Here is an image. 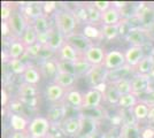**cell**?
Wrapping results in <instances>:
<instances>
[{"label":"cell","mask_w":154,"mask_h":138,"mask_svg":"<svg viewBox=\"0 0 154 138\" xmlns=\"http://www.w3.org/2000/svg\"><path fill=\"white\" fill-rule=\"evenodd\" d=\"M125 65H127V61H125L124 52H121L119 50H112V51L106 53L105 61H103V67L108 72L120 69Z\"/></svg>","instance_id":"cell-7"},{"label":"cell","mask_w":154,"mask_h":138,"mask_svg":"<svg viewBox=\"0 0 154 138\" xmlns=\"http://www.w3.org/2000/svg\"><path fill=\"white\" fill-rule=\"evenodd\" d=\"M30 121L22 114H9V127L13 131H28Z\"/></svg>","instance_id":"cell-22"},{"label":"cell","mask_w":154,"mask_h":138,"mask_svg":"<svg viewBox=\"0 0 154 138\" xmlns=\"http://www.w3.org/2000/svg\"><path fill=\"white\" fill-rule=\"evenodd\" d=\"M39 70L42 74V77L44 78H50L53 79L55 78V76L58 75L59 69H58V60L57 58H53L50 60H45V61H42L39 63Z\"/></svg>","instance_id":"cell-19"},{"label":"cell","mask_w":154,"mask_h":138,"mask_svg":"<svg viewBox=\"0 0 154 138\" xmlns=\"http://www.w3.org/2000/svg\"><path fill=\"white\" fill-rule=\"evenodd\" d=\"M1 30H2V37L4 38H9L12 35V30H11V26L8 24V22H2V26H1Z\"/></svg>","instance_id":"cell-48"},{"label":"cell","mask_w":154,"mask_h":138,"mask_svg":"<svg viewBox=\"0 0 154 138\" xmlns=\"http://www.w3.org/2000/svg\"><path fill=\"white\" fill-rule=\"evenodd\" d=\"M43 47L44 46L42 45V44H35V45L32 46H29V47H26V55L28 57H30L32 59H38L39 55H40V52H42V50H43Z\"/></svg>","instance_id":"cell-43"},{"label":"cell","mask_w":154,"mask_h":138,"mask_svg":"<svg viewBox=\"0 0 154 138\" xmlns=\"http://www.w3.org/2000/svg\"><path fill=\"white\" fill-rule=\"evenodd\" d=\"M46 138H52V137H51V136H48V137H46Z\"/></svg>","instance_id":"cell-56"},{"label":"cell","mask_w":154,"mask_h":138,"mask_svg":"<svg viewBox=\"0 0 154 138\" xmlns=\"http://www.w3.org/2000/svg\"><path fill=\"white\" fill-rule=\"evenodd\" d=\"M74 15L76 16L78 23H84L85 26L89 24V16H88V9L85 5H76L74 9H71Z\"/></svg>","instance_id":"cell-39"},{"label":"cell","mask_w":154,"mask_h":138,"mask_svg":"<svg viewBox=\"0 0 154 138\" xmlns=\"http://www.w3.org/2000/svg\"><path fill=\"white\" fill-rule=\"evenodd\" d=\"M6 51L8 53L9 59H21L23 55H26V47L20 39L13 38L9 41Z\"/></svg>","instance_id":"cell-21"},{"label":"cell","mask_w":154,"mask_h":138,"mask_svg":"<svg viewBox=\"0 0 154 138\" xmlns=\"http://www.w3.org/2000/svg\"><path fill=\"white\" fill-rule=\"evenodd\" d=\"M1 96H2V99H1V103H2V106L4 107H7V103H8V93H7L6 89L2 87L1 90Z\"/></svg>","instance_id":"cell-51"},{"label":"cell","mask_w":154,"mask_h":138,"mask_svg":"<svg viewBox=\"0 0 154 138\" xmlns=\"http://www.w3.org/2000/svg\"><path fill=\"white\" fill-rule=\"evenodd\" d=\"M66 43V37L59 31L54 26L48 30V41H47V47L51 50L52 52L55 54L60 51V48L64 45Z\"/></svg>","instance_id":"cell-17"},{"label":"cell","mask_w":154,"mask_h":138,"mask_svg":"<svg viewBox=\"0 0 154 138\" xmlns=\"http://www.w3.org/2000/svg\"><path fill=\"white\" fill-rule=\"evenodd\" d=\"M124 39L128 41L130 46H140V47H146V46L152 43V40L148 36L147 30L143 26H134L127 37Z\"/></svg>","instance_id":"cell-5"},{"label":"cell","mask_w":154,"mask_h":138,"mask_svg":"<svg viewBox=\"0 0 154 138\" xmlns=\"http://www.w3.org/2000/svg\"><path fill=\"white\" fill-rule=\"evenodd\" d=\"M30 24H32V26L35 28V30L37 31L38 35L46 33L52 28V26L50 24V20H48L47 15H45V14L42 15V16H39L38 19H36Z\"/></svg>","instance_id":"cell-33"},{"label":"cell","mask_w":154,"mask_h":138,"mask_svg":"<svg viewBox=\"0 0 154 138\" xmlns=\"http://www.w3.org/2000/svg\"><path fill=\"white\" fill-rule=\"evenodd\" d=\"M8 70L14 75H23L26 70L28 65L22 59H11L6 63Z\"/></svg>","instance_id":"cell-32"},{"label":"cell","mask_w":154,"mask_h":138,"mask_svg":"<svg viewBox=\"0 0 154 138\" xmlns=\"http://www.w3.org/2000/svg\"><path fill=\"white\" fill-rule=\"evenodd\" d=\"M81 127H82V118H81L79 115L78 116H69V118H67L62 122V124L60 125L61 131H62L64 136L74 138H76L77 135L79 133Z\"/></svg>","instance_id":"cell-10"},{"label":"cell","mask_w":154,"mask_h":138,"mask_svg":"<svg viewBox=\"0 0 154 138\" xmlns=\"http://www.w3.org/2000/svg\"><path fill=\"white\" fill-rule=\"evenodd\" d=\"M58 60V59H57ZM75 62L70 61H64V60H58V69L61 72H67V74H72L76 75L75 72Z\"/></svg>","instance_id":"cell-41"},{"label":"cell","mask_w":154,"mask_h":138,"mask_svg":"<svg viewBox=\"0 0 154 138\" xmlns=\"http://www.w3.org/2000/svg\"><path fill=\"white\" fill-rule=\"evenodd\" d=\"M91 4L96 7L100 13H105L106 11H108L109 8L113 6V2L112 1H93Z\"/></svg>","instance_id":"cell-44"},{"label":"cell","mask_w":154,"mask_h":138,"mask_svg":"<svg viewBox=\"0 0 154 138\" xmlns=\"http://www.w3.org/2000/svg\"><path fill=\"white\" fill-rule=\"evenodd\" d=\"M106 53L101 46L93 45L83 54V59L90 62L92 66H103Z\"/></svg>","instance_id":"cell-14"},{"label":"cell","mask_w":154,"mask_h":138,"mask_svg":"<svg viewBox=\"0 0 154 138\" xmlns=\"http://www.w3.org/2000/svg\"><path fill=\"white\" fill-rule=\"evenodd\" d=\"M83 35L91 40L103 39V33H101V29H98V28H97L96 26H93V24H86V26H84Z\"/></svg>","instance_id":"cell-38"},{"label":"cell","mask_w":154,"mask_h":138,"mask_svg":"<svg viewBox=\"0 0 154 138\" xmlns=\"http://www.w3.org/2000/svg\"><path fill=\"white\" fill-rule=\"evenodd\" d=\"M54 22H55L54 26L66 38L76 32V26L78 22L71 9H68V8L57 9V12L54 13Z\"/></svg>","instance_id":"cell-1"},{"label":"cell","mask_w":154,"mask_h":138,"mask_svg":"<svg viewBox=\"0 0 154 138\" xmlns=\"http://www.w3.org/2000/svg\"><path fill=\"white\" fill-rule=\"evenodd\" d=\"M22 78H23L24 83L31 84V85H37L43 77H42V74H40V70H39L38 67L28 65L26 70L22 75Z\"/></svg>","instance_id":"cell-27"},{"label":"cell","mask_w":154,"mask_h":138,"mask_svg":"<svg viewBox=\"0 0 154 138\" xmlns=\"http://www.w3.org/2000/svg\"><path fill=\"white\" fill-rule=\"evenodd\" d=\"M17 93H19L20 100L22 103H24V101L31 100L33 98H37L38 90H37L36 85H31V84H28V83L23 82L22 84H20Z\"/></svg>","instance_id":"cell-26"},{"label":"cell","mask_w":154,"mask_h":138,"mask_svg":"<svg viewBox=\"0 0 154 138\" xmlns=\"http://www.w3.org/2000/svg\"><path fill=\"white\" fill-rule=\"evenodd\" d=\"M24 108V104L21 101V100H14L12 101V104L9 106V109H11V113L13 114H22V111Z\"/></svg>","instance_id":"cell-46"},{"label":"cell","mask_w":154,"mask_h":138,"mask_svg":"<svg viewBox=\"0 0 154 138\" xmlns=\"http://www.w3.org/2000/svg\"><path fill=\"white\" fill-rule=\"evenodd\" d=\"M99 138H120V129L119 128H112L108 131L103 132V135H100Z\"/></svg>","instance_id":"cell-47"},{"label":"cell","mask_w":154,"mask_h":138,"mask_svg":"<svg viewBox=\"0 0 154 138\" xmlns=\"http://www.w3.org/2000/svg\"><path fill=\"white\" fill-rule=\"evenodd\" d=\"M82 58V55L78 53L76 48L66 40L64 45L60 48V51L57 53V59L64 60V61H70V62H76Z\"/></svg>","instance_id":"cell-20"},{"label":"cell","mask_w":154,"mask_h":138,"mask_svg":"<svg viewBox=\"0 0 154 138\" xmlns=\"http://www.w3.org/2000/svg\"><path fill=\"white\" fill-rule=\"evenodd\" d=\"M120 97H121V94H120V92L117 91V89L114 85V83L108 82L107 90L103 93V101H106L110 106H117Z\"/></svg>","instance_id":"cell-30"},{"label":"cell","mask_w":154,"mask_h":138,"mask_svg":"<svg viewBox=\"0 0 154 138\" xmlns=\"http://www.w3.org/2000/svg\"><path fill=\"white\" fill-rule=\"evenodd\" d=\"M15 8H16V6L14 4H6V2L2 4V7H1V20H2V22H7L9 20V17L12 16Z\"/></svg>","instance_id":"cell-42"},{"label":"cell","mask_w":154,"mask_h":138,"mask_svg":"<svg viewBox=\"0 0 154 138\" xmlns=\"http://www.w3.org/2000/svg\"><path fill=\"white\" fill-rule=\"evenodd\" d=\"M101 33L103 38L106 40H113L117 38L120 35V26L113 24V26H101Z\"/></svg>","instance_id":"cell-36"},{"label":"cell","mask_w":154,"mask_h":138,"mask_svg":"<svg viewBox=\"0 0 154 138\" xmlns=\"http://www.w3.org/2000/svg\"><path fill=\"white\" fill-rule=\"evenodd\" d=\"M140 138H154V127L148 123L140 128Z\"/></svg>","instance_id":"cell-45"},{"label":"cell","mask_w":154,"mask_h":138,"mask_svg":"<svg viewBox=\"0 0 154 138\" xmlns=\"http://www.w3.org/2000/svg\"><path fill=\"white\" fill-rule=\"evenodd\" d=\"M152 76L148 75H140L135 74L131 77V85H132V93L137 97L145 96L149 91H152Z\"/></svg>","instance_id":"cell-4"},{"label":"cell","mask_w":154,"mask_h":138,"mask_svg":"<svg viewBox=\"0 0 154 138\" xmlns=\"http://www.w3.org/2000/svg\"><path fill=\"white\" fill-rule=\"evenodd\" d=\"M44 2H37V1H31V2H22L20 6V11L24 15V17L29 23H32L39 16L44 15V8H43Z\"/></svg>","instance_id":"cell-8"},{"label":"cell","mask_w":154,"mask_h":138,"mask_svg":"<svg viewBox=\"0 0 154 138\" xmlns=\"http://www.w3.org/2000/svg\"><path fill=\"white\" fill-rule=\"evenodd\" d=\"M143 101H145L148 106L154 105V89L152 91H149L147 94H145V98L141 99Z\"/></svg>","instance_id":"cell-49"},{"label":"cell","mask_w":154,"mask_h":138,"mask_svg":"<svg viewBox=\"0 0 154 138\" xmlns=\"http://www.w3.org/2000/svg\"><path fill=\"white\" fill-rule=\"evenodd\" d=\"M63 103L67 105V107H70L74 109H83L84 94L81 91L75 90V89L67 90Z\"/></svg>","instance_id":"cell-18"},{"label":"cell","mask_w":154,"mask_h":138,"mask_svg":"<svg viewBox=\"0 0 154 138\" xmlns=\"http://www.w3.org/2000/svg\"><path fill=\"white\" fill-rule=\"evenodd\" d=\"M29 132L28 131H13L8 138H28Z\"/></svg>","instance_id":"cell-50"},{"label":"cell","mask_w":154,"mask_h":138,"mask_svg":"<svg viewBox=\"0 0 154 138\" xmlns=\"http://www.w3.org/2000/svg\"><path fill=\"white\" fill-rule=\"evenodd\" d=\"M132 113H134V116H135L136 121L138 123H143L145 121L148 120V113H149V106L143 101L141 99L138 100V103L136 104L132 108Z\"/></svg>","instance_id":"cell-25"},{"label":"cell","mask_w":154,"mask_h":138,"mask_svg":"<svg viewBox=\"0 0 154 138\" xmlns=\"http://www.w3.org/2000/svg\"><path fill=\"white\" fill-rule=\"evenodd\" d=\"M20 40L24 44L26 47H29V46H32L38 43V33L35 30V28L32 26V24L28 26L26 30L22 35V37L20 38Z\"/></svg>","instance_id":"cell-31"},{"label":"cell","mask_w":154,"mask_h":138,"mask_svg":"<svg viewBox=\"0 0 154 138\" xmlns=\"http://www.w3.org/2000/svg\"><path fill=\"white\" fill-rule=\"evenodd\" d=\"M114 83V85L116 86L117 91L120 92V94H128V93H132V85H131V78H122L112 82Z\"/></svg>","instance_id":"cell-40"},{"label":"cell","mask_w":154,"mask_h":138,"mask_svg":"<svg viewBox=\"0 0 154 138\" xmlns=\"http://www.w3.org/2000/svg\"><path fill=\"white\" fill-rule=\"evenodd\" d=\"M66 40L68 41V43H70L71 45L74 46L75 48H76L77 51H78V53L83 57V54L89 48H90L91 46H93L94 44L92 43V40L89 39L88 37H85L83 35V32H75L72 33L71 36H69V37H67L66 38Z\"/></svg>","instance_id":"cell-12"},{"label":"cell","mask_w":154,"mask_h":138,"mask_svg":"<svg viewBox=\"0 0 154 138\" xmlns=\"http://www.w3.org/2000/svg\"><path fill=\"white\" fill-rule=\"evenodd\" d=\"M138 97L134 93H128V94H122L120 97L117 107L120 109H131L134 106L138 103Z\"/></svg>","instance_id":"cell-34"},{"label":"cell","mask_w":154,"mask_h":138,"mask_svg":"<svg viewBox=\"0 0 154 138\" xmlns=\"http://www.w3.org/2000/svg\"><path fill=\"white\" fill-rule=\"evenodd\" d=\"M7 22H8V24L11 26L13 38H16V39H20L22 37V35L26 30L28 26L30 24L26 21V17H24V15L22 14V12L20 11V8H17V7L14 9L12 16L9 17V20L7 21Z\"/></svg>","instance_id":"cell-3"},{"label":"cell","mask_w":154,"mask_h":138,"mask_svg":"<svg viewBox=\"0 0 154 138\" xmlns=\"http://www.w3.org/2000/svg\"><path fill=\"white\" fill-rule=\"evenodd\" d=\"M52 124L46 116H36L30 121L28 128L29 135L35 138H46L48 137L51 131Z\"/></svg>","instance_id":"cell-2"},{"label":"cell","mask_w":154,"mask_h":138,"mask_svg":"<svg viewBox=\"0 0 154 138\" xmlns=\"http://www.w3.org/2000/svg\"><path fill=\"white\" fill-rule=\"evenodd\" d=\"M67 109L68 107L62 103H58V104H52L48 109H47V120L51 122V124L53 127H57V125H61L62 122L66 120V115H67Z\"/></svg>","instance_id":"cell-6"},{"label":"cell","mask_w":154,"mask_h":138,"mask_svg":"<svg viewBox=\"0 0 154 138\" xmlns=\"http://www.w3.org/2000/svg\"><path fill=\"white\" fill-rule=\"evenodd\" d=\"M67 90L61 87L60 85L55 84V83H50L46 85L45 89V97L46 100L50 101L51 104H58V103H62L66 96Z\"/></svg>","instance_id":"cell-16"},{"label":"cell","mask_w":154,"mask_h":138,"mask_svg":"<svg viewBox=\"0 0 154 138\" xmlns=\"http://www.w3.org/2000/svg\"><path fill=\"white\" fill-rule=\"evenodd\" d=\"M152 54H153V59H154V51L152 52ZM152 77H153V79H154V72H153V75H152Z\"/></svg>","instance_id":"cell-54"},{"label":"cell","mask_w":154,"mask_h":138,"mask_svg":"<svg viewBox=\"0 0 154 138\" xmlns=\"http://www.w3.org/2000/svg\"><path fill=\"white\" fill-rule=\"evenodd\" d=\"M153 72H154V59H153V54L149 53V54H146L144 57V59L138 63V66L136 67V74L152 76Z\"/></svg>","instance_id":"cell-24"},{"label":"cell","mask_w":154,"mask_h":138,"mask_svg":"<svg viewBox=\"0 0 154 138\" xmlns=\"http://www.w3.org/2000/svg\"><path fill=\"white\" fill-rule=\"evenodd\" d=\"M147 32H148V36H149V38H151V40L152 41H154V23L152 24L151 26H148L147 29Z\"/></svg>","instance_id":"cell-53"},{"label":"cell","mask_w":154,"mask_h":138,"mask_svg":"<svg viewBox=\"0 0 154 138\" xmlns=\"http://www.w3.org/2000/svg\"><path fill=\"white\" fill-rule=\"evenodd\" d=\"M140 128L139 123L132 124H123L120 128V137L121 138H140Z\"/></svg>","instance_id":"cell-29"},{"label":"cell","mask_w":154,"mask_h":138,"mask_svg":"<svg viewBox=\"0 0 154 138\" xmlns=\"http://www.w3.org/2000/svg\"><path fill=\"white\" fill-rule=\"evenodd\" d=\"M86 9H88V16H89V24H96V23H101V16L103 13H100L96 7L93 6L91 2L85 4Z\"/></svg>","instance_id":"cell-37"},{"label":"cell","mask_w":154,"mask_h":138,"mask_svg":"<svg viewBox=\"0 0 154 138\" xmlns=\"http://www.w3.org/2000/svg\"><path fill=\"white\" fill-rule=\"evenodd\" d=\"M28 138H35V137H32V136H30V135H29V137Z\"/></svg>","instance_id":"cell-55"},{"label":"cell","mask_w":154,"mask_h":138,"mask_svg":"<svg viewBox=\"0 0 154 138\" xmlns=\"http://www.w3.org/2000/svg\"><path fill=\"white\" fill-rule=\"evenodd\" d=\"M148 123H154V105L149 106V113H148Z\"/></svg>","instance_id":"cell-52"},{"label":"cell","mask_w":154,"mask_h":138,"mask_svg":"<svg viewBox=\"0 0 154 138\" xmlns=\"http://www.w3.org/2000/svg\"><path fill=\"white\" fill-rule=\"evenodd\" d=\"M107 76H108V70L103 66H93V68L91 69V72L85 78L91 89H94L96 86L106 83Z\"/></svg>","instance_id":"cell-11"},{"label":"cell","mask_w":154,"mask_h":138,"mask_svg":"<svg viewBox=\"0 0 154 138\" xmlns=\"http://www.w3.org/2000/svg\"><path fill=\"white\" fill-rule=\"evenodd\" d=\"M77 78L78 77H77L76 75L59 72L58 75L55 76L54 81H53V83L58 84V85H60L61 87L66 89V90H70L71 87L74 86V84L76 83Z\"/></svg>","instance_id":"cell-28"},{"label":"cell","mask_w":154,"mask_h":138,"mask_svg":"<svg viewBox=\"0 0 154 138\" xmlns=\"http://www.w3.org/2000/svg\"><path fill=\"white\" fill-rule=\"evenodd\" d=\"M120 138H121V137H120Z\"/></svg>","instance_id":"cell-57"},{"label":"cell","mask_w":154,"mask_h":138,"mask_svg":"<svg viewBox=\"0 0 154 138\" xmlns=\"http://www.w3.org/2000/svg\"><path fill=\"white\" fill-rule=\"evenodd\" d=\"M74 65H75V72H76L77 77H86L89 75V72H91V69L93 68V66L90 62L83 59V57L78 61H76Z\"/></svg>","instance_id":"cell-35"},{"label":"cell","mask_w":154,"mask_h":138,"mask_svg":"<svg viewBox=\"0 0 154 138\" xmlns=\"http://www.w3.org/2000/svg\"><path fill=\"white\" fill-rule=\"evenodd\" d=\"M79 116L82 118V127L76 138H94L98 131V120L84 116L82 114H79Z\"/></svg>","instance_id":"cell-13"},{"label":"cell","mask_w":154,"mask_h":138,"mask_svg":"<svg viewBox=\"0 0 154 138\" xmlns=\"http://www.w3.org/2000/svg\"><path fill=\"white\" fill-rule=\"evenodd\" d=\"M103 101V94L97 89H90L84 93L83 109H98L101 107Z\"/></svg>","instance_id":"cell-9"},{"label":"cell","mask_w":154,"mask_h":138,"mask_svg":"<svg viewBox=\"0 0 154 138\" xmlns=\"http://www.w3.org/2000/svg\"><path fill=\"white\" fill-rule=\"evenodd\" d=\"M125 55V61L127 65L130 66L131 68H135L138 66V63L141 60L144 59V57L146 55L145 53V47H140V46H130L125 50L124 52Z\"/></svg>","instance_id":"cell-15"},{"label":"cell","mask_w":154,"mask_h":138,"mask_svg":"<svg viewBox=\"0 0 154 138\" xmlns=\"http://www.w3.org/2000/svg\"><path fill=\"white\" fill-rule=\"evenodd\" d=\"M122 12L117 9L116 7L112 6L108 11L103 13L101 16V23L103 26H113V24H119L122 20Z\"/></svg>","instance_id":"cell-23"}]
</instances>
